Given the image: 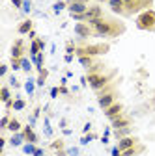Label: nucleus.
<instances>
[{"label": "nucleus", "mask_w": 155, "mask_h": 156, "mask_svg": "<svg viewBox=\"0 0 155 156\" xmlns=\"http://www.w3.org/2000/svg\"><path fill=\"white\" fill-rule=\"evenodd\" d=\"M60 95V87H51V99H56Z\"/></svg>", "instance_id": "38"}, {"label": "nucleus", "mask_w": 155, "mask_h": 156, "mask_svg": "<svg viewBox=\"0 0 155 156\" xmlns=\"http://www.w3.org/2000/svg\"><path fill=\"white\" fill-rule=\"evenodd\" d=\"M66 126H67V119H62V121H60V128H62V130H64V128H66Z\"/></svg>", "instance_id": "49"}, {"label": "nucleus", "mask_w": 155, "mask_h": 156, "mask_svg": "<svg viewBox=\"0 0 155 156\" xmlns=\"http://www.w3.org/2000/svg\"><path fill=\"white\" fill-rule=\"evenodd\" d=\"M77 52V45L73 43V41H67V45H66V54H75Z\"/></svg>", "instance_id": "34"}, {"label": "nucleus", "mask_w": 155, "mask_h": 156, "mask_svg": "<svg viewBox=\"0 0 155 156\" xmlns=\"http://www.w3.org/2000/svg\"><path fill=\"white\" fill-rule=\"evenodd\" d=\"M67 154L71 156V154H79V149L77 147H71V149H67Z\"/></svg>", "instance_id": "47"}, {"label": "nucleus", "mask_w": 155, "mask_h": 156, "mask_svg": "<svg viewBox=\"0 0 155 156\" xmlns=\"http://www.w3.org/2000/svg\"><path fill=\"white\" fill-rule=\"evenodd\" d=\"M0 101H2L4 104L8 101H11V91H9V86H2L0 87Z\"/></svg>", "instance_id": "24"}, {"label": "nucleus", "mask_w": 155, "mask_h": 156, "mask_svg": "<svg viewBox=\"0 0 155 156\" xmlns=\"http://www.w3.org/2000/svg\"><path fill=\"white\" fill-rule=\"evenodd\" d=\"M45 152H43V149H40V147H36V151H34V154L32 156H43Z\"/></svg>", "instance_id": "46"}, {"label": "nucleus", "mask_w": 155, "mask_h": 156, "mask_svg": "<svg viewBox=\"0 0 155 156\" xmlns=\"http://www.w3.org/2000/svg\"><path fill=\"white\" fill-rule=\"evenodd\" d=\"M21 71H25V73H30L32 71V60H28L26 56L21 58Z\"/></svg>", "instance_id": "28"}, {"label": "nucleus", "mask_w": 155, "mask_h": 156, "mask_svg": "<svg viewBox=\"0 0 155 156\" xmlns=\"http://www.w3.org/2000/svg\"><path fill=\"white\" fill-rule=\"evenodd\" d=\"M23 134H25V140H26V143H37V134L34 132V126L32 125H26V126H23Z\"/></svg>", "instance_id": "14"}, {"label": "nucleus", "mask_w": 155, "mask_h": 156, "mask_svg": "<svg viewBox=\"0 0 155 156\" xmlns=\"http://www.w3.org/2000/svg\"><path fill=\"white\" fill-rule=\"evenodd\" d=\"M140 143V140L137 138V136H127V138H122V140H118V147H120V151H127V149H131V147H134V145H138Z\"/></svg>", "instance_id": "11"}, {"label": "nucleus", "mask_w": 155, "mask_h": 156, "mask_svg": "<svg viewBox=\"0 0 155 156\" xmlns=\"http://www.w3.org/2000/svg\"><path fill=\"white\" fill-rule=\"evenodd\" d=\"M30 9H32V2L30 0H25V4H23V13H30Z\"/></svg>", "instance_id": "35"}, {"label": "nucleus", "mask_w": 155, "mask_h": 156, "mask_svg": "<svg viewBox=\"0 0 155 156\" xmlns=\"http://www.w3.org/2000/svg\"><path fill=\"white\" fill-rule=\"evenodd\" d=\"M37 43H40V48H41V52L45 50V39L43 37H37Z\"/></svg>", "instance_id": "44"}, {"label": "nucleus", "mask_w": 155, "mask_h": 156, "mask_svg": "<svg viewBox=\"0 0 155 156\" xmlns=\"http://www.w3.org/2000/svg\"><path fill=\"white\" fill-rule=\"evenodd\" d=\"M64 147H66V143H64L62 138H58V140H54V141L51 143V151H54V152H58V151H66Z\"/></svg>", "instance_id": "26"}, {"label": "nucleus", "mask_w": 155, "mask_h": 156, "mask_svg": "<svg viewBox=\"0 0 155 156\" xmlns=\"http://www.w3.org/2000/svg\"><path fill=\"white\" fill-rule=\"evenodd\" d=\"M108 136H110V130H108V128H105V132H103V138H101V141H103L105 145L108 143Z\"/></svg>", "instance_id": "37"}, {"label": "nucleus", "mask_w": 155, "mask_h": 156, "mask_svg": "<svg viewBox=\"0 0 155 156\" xmlns=\"http://www.w3.org/2000/svg\"><path fill=\"white\" fill-rule=\"evenodd\" d=\"M9 121H11V115H9V112H6L4 117H2V121H0V128H2V130H8Z\"/></svg>", "instance_id": "30"}, {"label": "nucleus", "mask_w": 155, "mask_h": 156, "mask_svg": "<svg viewBox=\"0 0 155 156\" xmlns=\"http://www.w3.org/2000/svg\"><path fill=\"white\" fill-rule=\"evenodd\" d=\"M25 143H26V140H25L23 130H21V132L11 134V138H9V145H11V147H23Z\"/></svg>", "instance_id": "17"}, {"label": "nucleus", "mask_w": 155, "mask_h": 156, "mask_svg": "<svg viewBox=\"0 0 155 156\" xmlns=\"http://www.w3.org/2000/svg\"><path fill=\"white\" fill-rule=\"evenodd\" d=\"M43 62H45V52H40V54H37L34 60H32L36 71H41V69H43Z\"/></svg>", "instance_id": "22"}, {"label": "nucleus", "mask_w": 155, "mask_h": 156, "mask_svg": "<svg viewBox=\"0 0 155 156\" xmlns=\"http://www.w3.org/2000/svg\"><path fill=\"white\" fill-rule=\"evenodd\" d=\"M45 136H52V128H51V123L47 117H45Z\"/></svg>", "instance_id": "36"}, {"label": "nucleus", "mask_w": 155, "mask_h": 156, "mask_svg": "<svg viewBox=\"0 0 155 156\" xmlns=\"http://www.w3.org/2000/svg\"><path fill=\"white\" fill-rule=\"evenodd\" d=\"M21 130H23V125H21V121H19L17 117H11V121H9V125H8V132L15 134V132H21Z\"/></svg>", "instance_id": "21"}, {"label": "nucleus", "mask_w": 155, "mask_h": 156, "mask_svg": "<svg viewBox=\"0 0 155 156\" xmlns=\"http://www.w3.org/2000/svg\"><path fill=\"white\" fill-rule=\"evenodd\" d=\"M114 138L116 140H122V138H127V136L133 134V126H125V128H118V130H114Z\"/></svg>", "instance_id": "20"}, {"label": "nucleus", "mask_w": 155, "mask_h": 156, "mask_svg": "<svg viewBox=\"0 0 155 156\" xmlns=\"http://www.w3.org/2000/svg\"><path fill=\"white\" fill-rule=\"evenodd\" d=\"M79 58V63L88 71V69H92L95 63H97V58H92V56H77Z\"/></svg>", "instance_id": "19"}, {"label": "nucleus", "mask_w": 155, "mask_h": 156, "mask_svg": "<svg viewBox=\"0 0 155 156\" xmlns=\"http://www.w3.org/2000/svg\"><path fill=\"white\" fill-rule=\"evenodd\" d=\"M110 126H112V130H118V128H125V126H133V119H131L129 115L122 113L120 117H116V119H112V121H110Z\"/></svg>", "instance_id": "10"}, {"label": "nucleus", "mask_w": 155, "mask_h": 156, "mask_svg": "<svg viewBox=\"0 0 155 156\" xmlns=\"http://www.w3.org/2000/svg\"><path fill=\"white\" fill-rule=\"evenodd\" d=\"M73 30H75V35L79 37L81 41H86V39L93 37V30H92V26L88 23H77Z\"/></svg>", "instance_id": "7"}, {"label": "nucleus", "mask_w": 155, "mask_h": 156, "mask_svg": "<svg viewBox=\"0 0 155 156\" xmlns=\"http://www.w3.org/2000/svg\"><path fill=\"white\" fill-rule=\"evenodd\" d=\"M108 8H110V11H112V13H116V15L127 17V9H125L123 0H108Z\"/></svg>", "instance_id": "12"}, {"label": "nucleus", "mask_w": 155, "mask_h": 156, "mask_svg": "<svg viewBox=\"0 0 155 156\" xmlns=\"http://www.w3.org/2000/svg\"><path fill=\"white\" fill-rule=\"evenodd\" d=\"M118 101H120V91L116 89V82H112L110 86H107L103 91L97 93V104H99V108L103 112L108 106H112L114 102H118Z\"/></svg>", "instance_id": "3"}, {"label": "nucleus", "mask_w": 155, "mask_h": 156, "mask_svg": "<svg viewBox=\"0 0 155 156\" xmlns=\"http://www.w3.org/2000/svg\"><path fill=\"white\" fill-rule=\"evenodd\" d=\"M92 140H95V134H92V132H88V134H84L82 138H81V145H88Z\"/></svg>", "instance_id": "31"}, {"label": "nucleus", "mask_w": 155, "mask_h": 156, "mask_svg": "<svg viewBox=\"0 0 155 156\" xmlns=\"http://www.w3.org/2000/svg\"><path fill=\"white\" fill-rule=\"evenodd\" d=\"M144 151H146V145L144 143H138V145H134V147H131L127 151H122V156H138Z\"/></svg>", "instance_id": "18"}, {"label": "nucleus", "mask_w": 155, "mask_h": 156, "mask_svg": "<svg viewBox=\"0 0 155 156\" xmlns=\"http://www.w3.org/2000/svg\"><path fill=\"white\" fill-rule=\"evenodd\" d=\"M25 106H26V101L21 99V97H17L15 102H13V110H15V112H21V110H25Z\"/></svg>", "instance_id": "29"}, {"label": "nucleus", "mask_w": 155, "mask_h": 156, "mask_svg": "<svg viewBox=\"0 0 155 156\" xmlns=\"http://www.w3.org/2000/svg\"><path fill=\"white\" fill-rule=\"evenodd\" d=\"M110 50L108 43H86V45H77L75 56H92V58H99Z\"/></svg>", "instance_id": "4"}, {"label": "nucleus", "mask_w": 155, "mask_h": 156, "mask_svg": "<svg viewBox=\"0 0 155 156\" xmlns=\"http://www.w3.org/2000/svg\"><path fill=\"white\" fill-rule=\"evenodd\" d=\"M9 67L17 73V71H21V60L19 58H11V62H9Z\"/></svg>", "instance_id": "33"}, {"label": "nucleus", "mask_w": 155, "mask_h": 156, "mask_svg": "<svg viewBox=\"0 0 155 156\" xmlns=\"http://www.w3.org/2000/svg\"><path fill=\"white\" fill-rule=\"evenodd\" d=\"M125 9H127V17L134 15V13H142L144 9H149L153 6V0H123Z\"/></svg>", "instance_id": "6"}, {"label": "nucleus", "mask_w": 155, "mask_h": 156, "mask_svg": "<svg viewBox=\"0 0 155 156\" xmlns=\"http://www.w3.org/2000/svg\"><path fill=\"white\" fill-rule=\"evenodd\" d=\"M93 30V37H105V39H116L125 34V24L116 17H101V19H95V21L88 23Z\"/></svg>", "instance_id": "1"}, {"label": "nucleus", "mask_w": 155, "mask_h": 156, "mask_svg": "<svg viewBox=\"0 0 155 156\" xmlns=\"http://www.w3.org/2000/svg\"><path fill=\"white\" fill-rule=\"evenodd\" d=\"M62 9H67V2H66V0H58V2H54L52 4V11L58 15V13H60Z\"/></svg>", "instance_id": "27"}, {"label": "nucleus", "mask_w": 155, "mask_h": 156, "mask_svg": "<svg viewBox=\"0 0 155 156\" xmlns=\"http://www.w3.org/2000/svg\"><path fill=\"white\" fill-rule=\"evenodd\" d=\"M40 74H37V78H36V82H37V87H43L45 86V80H47V76H49V71L43 67L41 71H37Z\"/></svg>", "instance_id": "23"}, {"label": "nucleus", "mask_w": 155, "mask_h": 156, "mask_svg": "<svg viewBox=\"0 0 155 156\" xmlns=\"http://www.w3.org/2000/svg\"><path fill=\"white\" fill-rule=\"evenodd\" d=\"M8 63H2V65H0V76H6L8 74Z\"/></svg>", "instance_id": "40"}, {"label": "nucleus", "mask_w": 155, "mask_h": 156, "mask_svg": "<svg viewBox=\"0 0 155 156\" xmlns=\"http://www.w3.org/2000/svg\"><path fill=\"white\" fill-rule=\"evenodd\" d=\"M134 24L142 32H155V9L149 8V9H144L142 13H138L137 19H134Z\"/></svg>", "instance_id": "5"}, {"label": "nucleus", "mask_w": 155, "mask_h": 156, "mask_svg": "<svg viewBox=\"0 0 155 156\" xmlns=\"http://www.w3.org/2000/svg\"><path fill=\"white\" fill-rule=\"evenodd\" d=\"M11 58H25V41L23 39H15V43L11 47Z\"/></svg>", "instance_id": "13"}, {"label": "nucleus", "mask_w": 155, "mask_h": 156, "mask_svg": "<svg viewBox=\"0 0 155 156\" xmlns=\"http://www.w3.org/2000/svg\"><path fill=\"white\" fill-rule=\"evenodd\" d=\"M123 110H125V106H123V102H114L112 106H108L107 110H105V117L108 121H112V119H116V117H120L122 113H123Z\"/></svg>", "instance_id": "8"}, {"label": "nucleus", "mask_w": 155, "mask_h": 156, "mask_svg": "<svg viewBox=\"0 0 155 156\" xmlns=\"http://www.w3.org/2000/svg\"><path fill=\"white\" fill-rule=\"evenodd\" d=\"M34 151H36V143H25V145H23V152H25V154H30V156H32Z\"/></svg>", "instance_id": "32"}, {"label": "nucleus", "mask_w": 155, "mask_h": 156, "mask_svg": "<svg viewBox=\"0 0 155 156\" xmlns=\"http://www.w3.org/2000/svg\"><path fill=\"white\" fill-rule=\"evenodd\" d=\"M58 87H60V93H62V95H69V89H67V86H66V84H60Z\"/></svg>", "instance_id": "43"}, {"label": "nucleus", "mask_w": 155, "mask_h": 156, "mask_svg": "<svg viewBox=\"0 0 155 156\" xmlns=\"http://www.w3.org/2000/svg\"><path fill=\"white\" fill-rule=\"evenodd\" d=\"M36 86H37V82L34 80V78H28V80L25 82V91H26V93L32 97V95H34V89H36Z\"/></svg>", "instance_id": "25"}, {"label": "nucleus", "mask_w": 155, "mask_h": 156, "mask_svg": "<svg viewBox=\"0 0 155 156\" xmlns=\"http://www.w3.org/2000/svg\"><path fill=\"white\" fill-rule=\"evenodd\" d=\"M73 58H75V54H66V56H64V60H66V63H71V62H73Z\"/></svg>", "instance_id": "45"}, {"label": "nucleus", "mask_w": 155, "mask_h": 156, "mask_svg": "<svg viewBox=\"0 0 155 156\" xmlns=\"http://www.w3.org/2000/svg\"><path fill=\"white\" fill-rule=\"evenodd\" d=\"M11 4H13L17 9H23V4H25V0H11Z\"/></svg>", "instance_id": "39"}, {"label": "nucleus", "mask_w": 155, "mask_h": 156, "mask_svg": "<svg viewBox=\"0 0 155 156\" xmlns=\"http://www.w3.org/2000/svg\"><path fill=\"white\" fill-rule=\"evenodd\" d=\"M90 130H92V123H86V125H84V128H82V132H84V134H88Z\"/></svg>", "instance_id": "48"}, {"label": "nucleus", "mask_w": 155, "mask_h": 156, "mask_svg": "<svg viewBox=\"0 0 155 156\" xmlns=\"http://www.w3.org/2000/svg\"><path fill=\"white\" fill-rule=\"evenodd\" d=\"M116 76H118V69H110V71H103V73L86 74V80H88V86L95 93H99V91H103L107 86H110L114 82Z\"/></svg>", "instance_id": "2"}, {"label": "nucleus", "mask_w": 155, "mask_h": 156, "mask_svg": "<svg viewBox=\"0 0 155 156\" xmlns=\"http://www.w3.org/2000/svg\"><path fill=\"white\" fill-rule=\"evenodd\" d=\"M71 156H79V154H71Z\"/></svg>", "instance_id": "51"}, {"label": "nucleus", "mask_w": 155, "mask_h": 156, "mask_svg": "<svg viewBox=\"0 0 155 156\" xmlns=\"http://www.w3.org/2000/svg\"><path fill=\"white\" fill-rule=\"evenodd\" d=\"M97 2H108V0H97Z\"/></svg>", "instance_id": "50"}, {"label": "nucleus", "mask_w": 155, "mask_h": 156, "mask_svg": "<svg viewBox=\"0 0 155 156\" xmlns=\"http://www.w3.org/2000/svg\"><path fill=\"white\" fill-rule=\"evenodd\" d=\"M84 17H86V23H90V21H95V19L105 17V11H103V8L99 4H92L88 8V11L84 13Z\"/></svg>", "instance_id": "9"}, {"label": "nucleus", "mask_w": 155, "mask_h": 156, "mask_svg": "<svg viewBox=\"0 0 155 156\" xmlns=\"http://www.w3.org/2000/svg\"><path fill=\"white\" fill-rule=\"evenodd\" d=\"M110 154H112V156H122V151H120V147H118V145H116V147H112V149H110Z\"/></svg>", "instance_id": "42"}, {"label": "nucleus", "mask_w": 155, "mask_h": 156, "mask_svg": "<svg viewBox=\"0 0 155 156\" xmlns=\"http://www.w3.org/2000/svg\"><path fill=\"white\" fill-rule=\"evenodd\" d=\"M32 30H34V23H32V19H25V21L19 24V28H17L19 35H28Z\"/></svg>", "instance_id": "16"}, {"label": "nucleus", "mask_w": 155, "mask_h": 156, "mask_svg": "<svg viewBox=\"0 0 155 156\" xmlns=\"http://www.w3.org/2000/svg\"><path fill=\"white\" fill-rule=\"evenodd\" d=\"M9 86H13V87H21V84H19V80L15 76H9Z\"/></svg>", "instance_id": "41"}, {"label": "nucleus", "mask_w": 155, "mask_h": 156, "mask_svg": "<svg viewBox=\"0 0 155 156\" xmlns=\"http://www.w3.org/2000/svg\"><path fill=\"white\" fill-rule=\"evenodd\" d=\"M88 8H90V4H82V2L67 4V11H69V15H73V13H86Z\"/></svg>", "instance_id": "15"}]
</instances>
